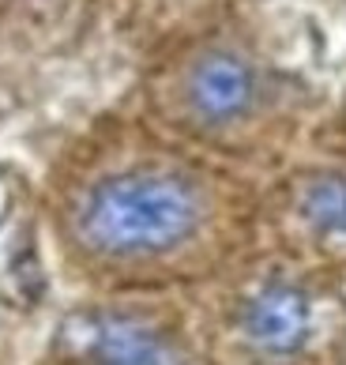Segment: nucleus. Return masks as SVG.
Wrapping results in <instances>:
<instances>
[{"instance_id":"5","label":"nucleus","mask_w":346,"mask_h":365,"mask_svg":"<svg viewBox=\"0 0 346 365\" xmlns=\"http://www.w3.org/2000/svg\"><path fill=\"white\" fill-rule=\"evenodd\" d=\"M305 215L320 230H342L346 226V181L342 178H320L305 192Z\"/></svg>"},{"instance_id":"1","label":"nucleus","mask_w":346,"mask_h":365,"mask_svg":"<svg viewBox=\"0 0 346 365\" xmlns=\"http://www.w3.org/2000/svg\"><path fill=\"white\" fill-rule=\"evenodd\" d=\"M204 219L199 192L173 173H125L90 188L75 211L79 241L98 256H154Z\"/></svg>"},{"instance_id":"6","label":"nucleus","mask_w":346,"mask_h":365,"mask_svg":"<svg viewBox=\"0 0 346 365\" xmlns=\"http://www.w3.org/2000/svg\"><path fill=\"white\" fill-rule=\"evenodd\" d=\"M342 234H346V226H342Z\"/></svg>"},{"instance_id":"2","label":"nucleus","mask_w":346,"mask_h":365,"mask_svg":"<svg viewBox=\"0 0 346 365\" xmlns=\"http://www.w3.org/2000/svg\"><path fill=\"white\" fill-rule=\"evenodd\" d=\"M256 76L237 53H207L189 72V106L207 125H226L252 110Z\"/></svg>"},{"instance_id":"4","label":"nucleus","mask_w":346,"mask_h":365,"mask_svg":"<svg viewBox=\"0 0 346 365\" xmlns=\"http://www.w3.org/2000/svg\"><path fill=\"white\" fill-rule=\"evenodd\" d=\"M90 346L98 365H184L166 339L128 317H98L90 324Z\"/></svg>"},{"instance_id":"3","label":"nucleus","mask_w":346,"mask_h":365,"mask_svg":"<svg viewBox=\"0 0 346 365\" xmlns=\"http://www.w3.org/2000/svg\"><path fill=\"white\" fill-rule=\"evenodd\" d=\"M245 331L271 354H290L309 339V297L294 287H268L248 302Z\"/></svg>"}]
</instances>
